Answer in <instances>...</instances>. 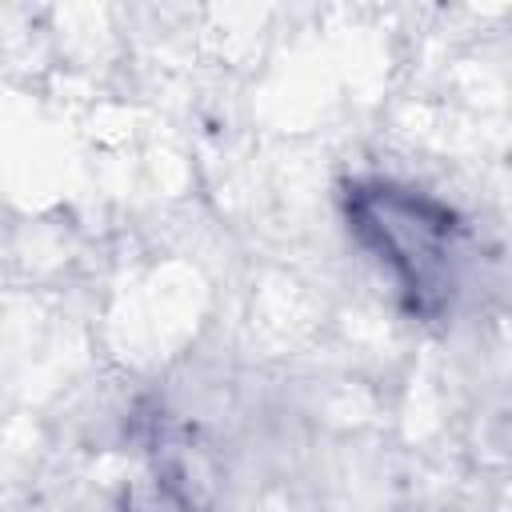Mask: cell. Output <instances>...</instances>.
<instances>
[{
  "label": "cell",
  "instance_id": "1",
  "mask_svg": "<svg viewBox=\"0 0 512 512\" xmlns=\"http://www.w3.org/2000/svg\"><path fill=\"white\" fill-rule=\"evenodd\" d=\"M340 216L412 320L436 324L452 312L464 276V220L448 200L408 180L352 176L340 184Z\"/></svg>",
  "mask_w": 512,
  "mask_h": 512
},
{
  "label": "cell",
  "instance_id": "2",
  "mask_svg": "<svg viewBox=\"0 0 512 512\" xmlns=\"http://www.w3.org/2000/svg\"><path fill=\"white\" fill-rule=\"evenodd\" d=\"M116 512H200V508L180 464L156 456L124 484Z\"/></svg>",
  "mask_w": 512,
  "mask_h": 512
}]
</instances>
